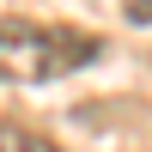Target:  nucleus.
I'll use <instances>...</instances> for the list:
<instances>
[{"instance_id":"1","label":"nucleus","mask_w":152,"mask_h":152,"mask_svg":"<svg viewBox=\"0 0 152 152\" xmlns=\"http://www.w3.org/2000/svg\"><path fill=\"white\" fill-rule=\"evenodd\" d=\"M91 61H97V37H85V31H49L31 18L0 24V79H12V85H43L73 67H91Z\"/></svg>"},{"instance_id":"2","label":"nucleus","mask_w":152,"mask_h":152,"mask_svg":"<svg viewBox=\"0 0 152 152\" xmlns=\"http://www.w3.org/2000/svg\"><path fill=\"white\" fill-rule=\"evenodd\" d=\"M0 152H61V146L31 122H0Z\"/></svg>"},{"instance_id":"3","label":"nucleus","mask_w":152,"mask_h":152,"mask_svg":"<svg viewBox=\"0 0 152 152\" xmlns=\"http://www.w3.org/2000/svg\"><path fill=\"white\" fill-rule=\"evenodd\" d=\"M122 12H128V24H152V0H122Z\"/></svg>"}]
</instances>
